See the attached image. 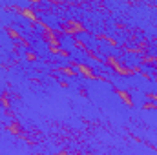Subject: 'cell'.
Segmentation results:
<instances>
[{"label": "cell", "mask_w": 157, "mask_h": 155, "mask_svg": "<svg viewBox=\"0 0 157 155\" xmlns=\"http://www.w3.org/2000/svg\"><path fill=\"white\" fill-rule=\"evenodd\" d=\"M104 66L110 68L115 75L119 77H133V71H132V66H126L122 62V59H119L115 55H104Z\"/></svg>", "instance_id": "6da1fadb"}, {"label": "cell", "mask_w": 157, "mask_h": 155, "mask_svg": "<svg viewBox=\"0 0 157 155\" xmlns=\"http://www.w3.org/2000/svg\"><path fill=\"white\" fill-rule=\"evenodd\" d=\"M42 28L40 31V40L48 46V47H62V39H60V31H55L51 26H48L44 20H40L39 24Z\"/></svg>", "instance_id": "7a4b0ae2"}, {"label": "cell", "mask_w": 157, "mask_h": 155, "mask_svg": "<svg viewBox=\"0 0 157 155\" xmlns=\"http://www.w3.org/2000/svg\"><path fill=\"white\" fill-rule=\"evenodd\" d=\"M88 33V28L78 20V18H68L60 24V35H68L71 39H75L78 35Z\"/></svg>", "instance_id": "3957f363"}, {"label": "cell", "mask_w": 157, "mask_h": 155, "mask_svg": "<svg viewBox=\"0 0 157 155\" xmlns=\"http://www.w3.org/2000/svg\"><path fill=\"white\" fill-rule=\"evenodd\" d=\"M6 11H17L22 18L29 20V22L35 24V26H39L40 20H42V18L39 17V13H37L31 6H29V7H20V6H17V4H15V6H6Z\"/></svg>", "instance_id": "277c9868"}, {"label": "cell", "mask_w": 157, "mask_h": 155, "mask_svg": "<svg viewBox=\"0 0 157 155\" xmlns=\"http://www.w3.org/2000/svg\"><path fill=\"white\" fill-rule=\"evenodd\" d=\"M70 68H73L75 71H77L80 77L88 78V80H99V73L91 68V66H88V64H84V62H77V60H70V64H68Z\"/></svg>", "instance_id": "5b68a950"}, {"label": "cell", "mask_w": 157, "mask_h": 155, "mask_svg": "<svg viewBox=\"0 0 157 155\" xmlns=\"http://www.w3.org/2000/svg\"><path fill=\"white\" fill-rule=\"evenodd\" d=\"M113 91L119 95V99L122 100V104H124V106H128V108H133V106H135V104H133L132 95H130L126 89H121V88H117V86H113Z\"/></svg>", "instance_id": "8992f818"}, {"label": "cell", "mask_w": 157, "mask_h": 155, "mask_svg": "<svg viewBox=\"0 0 157 155\" xmlns=\"http://www.w3.org/2000/svg\"><path fill=\"white\" fill-rule=\"evenodd\" d=\"M139 66L144 68V66H150V68H155L157 66V55H141L139 59Z\"/></svg>", "instance_id": "52a82bcc"}, {"label": "cell", "mask_w": 157, "mask_h": 155, "mask_svg": "<svg viewBox=\"0 0 157 155\" xmlns=\"http://www.w3.org/2000/svg\"><path fill=\"white\" fill-rule=\"evenodd\" d=\"M95 40H101V42H106L110 47H119V42L117 39H113V37H108V35H104V33H97L95 35Z\"/></svg>", "instance_id": "ba28073f"}, {"label": "cell", "mask_w": 157, "mask_h": 155, "mask_svg": "<svg viewBox=\"0 0 157 155\" xmlns=\"http://www.w3.org/2000/svg\"><path fill=\"white\" fill-rule=\"evenodd\" d=\"M55 71H59L60 75H64V77H68V78H73V77H77L78 73L73 70V68H70V66H59Z\"/></svg>", "instance_id": "9c48e42d"}, {"label": "cell", "mask_w": 157, "mask_h": 155, "mask_svg": "<svg viewBox=\"0 0 157 155\" xmlns=\"http://www.w3.org/2000/svg\"><path fill=\"white\" fill-rule=\"evenodd\" d=\"M84 53H86V57H88L90 60H93L95 64H104V59H101L97 51H93V49H90V47H88V49H86Z\"/></svg>", "instance_id": "30bf717a"}, {"label": "cell", "mask_w": 157, "mask_h": 155, "mask_svg": "<svg viewBox=\"0 0 157 155\" xmlns=\"http://www.w3.org/2000/svg\"><path fill=\"white\" fill-rule=\"evenodd\" d=\"M6 130H7V131H11L13 135H20L22 126H20V122H18L17 119H13V122H11V124H7V126H6Z\"/></svg>", "instance_id": "8fae6325"}, {"label": "cell", "mask_w": 157, "mask_h": 155, "mask_svg": "<svg viewBox=\"0 0 157 155\" xmlns=\"http://www.w3.org/2000/svg\"><path fill=\"white\" fill-rule=\"evenodd\" d=\"M0 104H2V108L7 112V110H11V99H9V95H7V91H2L0 93Z\"/></svg>", "instance_id": "7c38bea8"}, {"label": "cell", "mask_w": 157, "mask_h": 155, "mask_svg": "<svg viewBox=\"0 0 157 155\" xmlns=\"http://www.w3.org/2000/svg\"><path fill=\"white\" fill-rule=\"evenodd\" d=\"M6 33H7V37H9L11 40H17V42H18L20 37H22V33H20V31H17V29H15V28H11V26H6Z\"/></svg>", "instance_id": "4fadbf2b"}, {"label": "cell", "mask_w": 157, "mask_h": 155, "mask_svg": "<svg viewBox=\"0 0 157 155\" xmlns=\"http://www.w3.org/2000/svg\"><path fill=\"white\" fill-rule=\"evenodd\" d=\"M71 44H73V47H75V49H78V51H86V49H88V44L80 39V37L71 39Z\"/></svg>", "instance_id": "5bb4252c"}, {"label": "cell", "mask_w": 157, "mask_h": 155, "mask_svg": "<svg viewBox=\"0 0 157 155\" xmlns=\"http://www.w3.org/2000/svg\"><path fill=\"white\" fill-rule=\"evenodd\" d=\"M24 59H26L28 62H37V60H39V55H37L35 51H31V49H28V51L24 53Z\"/></svg>", "instance_id": "9a60e30c"}, {"label": "cell", "mask_w": 157, "mask_h": 155, "mask_svg": "<svg viewBox=\"0 0 157 155\" xmlns=\"http://www.w3.org/2000/svg\"><path fill=\"white\" fill-rule=\"evenodd\" d=\"M18 44H20L22 47H26V51H28V49H31V40L28 39V37H24V35L20 37V40H18Z\"/></svg>", "instance_id": "2e32d148"}, {"label": "cell", "mask_w": 157, "mask_h": 155, "mask_svg": "<svg viewBox=\"0 0 157 155\" xmlns=\"http://www.w3.org/2000/svg\"><path fill=\"white\" fill-rule=\"evenodd\" d=\"M143 110H148V112H150V110H154V112H157V104H155V102L146 100V102L143 104Z\"/></svg>", "instance_id": "e0dca14e"}, {"label": "cell", "mask_w": 157, "mask_h": 155, "mask_svg": "<svg viewBox=\"0 0 157 155\" xmlns=\"http://www.w3.org/2000/svg\"><path fill=\"white\" fill-rule=\"evenodd\" d=\"M59 57H62V59H71V53H70V49L60 47V49H59Z\"/></svg>", "instance_id": "ac0fdd59"}, {"label": "cell", "mask_w": 157, "mask_h": 155, "mask_svg": "<svg viewBox=\"0 0 157 155\" xmlns=\"http://www.w3.org/2000/svg\"><path fill=\"white\" fill-rule=\"evenodd\" d=\"M144 97H146V100L155 102V104H157V93H154V91H146V93H144Z\"/></svg>", "instance_id": "d6986e66"}, {"label": "cell", "mask_w": 157, "mask_h": 155, "mask_svg": "<svg viewBox=\"0 0 157 155\" xmlns=\"http://www.w3.org/2000/svg\"><path fill=\"white\" fill-rule=\"evenodd\" d=\"M141 77L144 78V80H154V73H150V71L143 70V71H141Z\"/></svg>", "instance_id": "ffe728a7"}, {"label": "cell", "mask_w": 157, "mask_h": 155, "mask_svg": "<svg viewBox=\"0 0 157 155\" xmlns=\"http://www.w3.org/2000/svg\"><path fill=\"white\" fill-rule=\"evenodd\" d=\"M143 144H144L146 148H150V150H154V152H157V146H154V144H152L150 141H143Z\"/></svg>", "instance_id": "44dd1931"}, {"label": "cell", "mask_w": 157, "mask_h": 155, "mask_svg": "<svg viewBox=\"0 0 157 155\" xmlns=\"http://www.w3.org/2000/svg\"><path fill=\"white\" fill-rule=\"evenodd\" d=\"M59 49H60V47H48V51H49L51 55H59Z\"/></svg>", "instance_id": "7402d4cb"}, {"label": "cell", "mask_w": 157, "mask_h": 155, "mask_svg": "<svg viewBox=\"0 0 157 155\" xmlns=\"http://www.w3.org/2000/svg\"><path fill=\"white\" fill-rule=\"evenodd\" d=\"M59 84H60V88H70L68 80H59Z\"/></svg>", "instance_id": "603a6c76"}, {"label": "cell", "mask_w": 157, "mask_h": 155, "mask_svg": "<svg viewBox=\"0 0 157 155\" xmlns=\"http://www.w3.org/2000/svg\"><path fill=\"white\" fill-rule=\"evenodd\" d=\"M132 139H133V141H137V142H143V139H141V137H137V135H132Z\"/></svg>", "instance_id": "cb8c5ba5"}, {"label": "cell", "mask_w": 157, "mask_h": 155, "mask_svg": "<svg viewBox=\"0 0 157 155\" xmlns=\"http://www.w3.org/2000/svg\"><path fill=\"white\" fill-rule=\"evenodd\" d=\"M57 155H70V153H68L66 150H62V152H57Z\"/></svg>", "instance_id": "d4e9b609"}, {"label": "cell", "mask_w": 157, "mask_h": 155, "mask_svg": "<svg viewBox=\"0 0 157 155\" xmlns=\"http://www.w3.org/2000/svg\"><path fill=\"white\" fill-rule=\"evenodd\" d=\"M154 82H157V66H155V71H154Z\"/></svg>", "instance_id": "484cf974"}, {"label": "cell", "mask_w": 157, "mask_h": 155, "mask_svg": "<svg viewBox=\"0 0 157 155\" xmlns=\"http://www.w3.org/2000/svg\"><path fill=\"white\" fill-rule=\"evenodd\" d=\"M70 155H75V153H70Z\"/></svg>", "instance_id": "4316f807"}]
</instances>
